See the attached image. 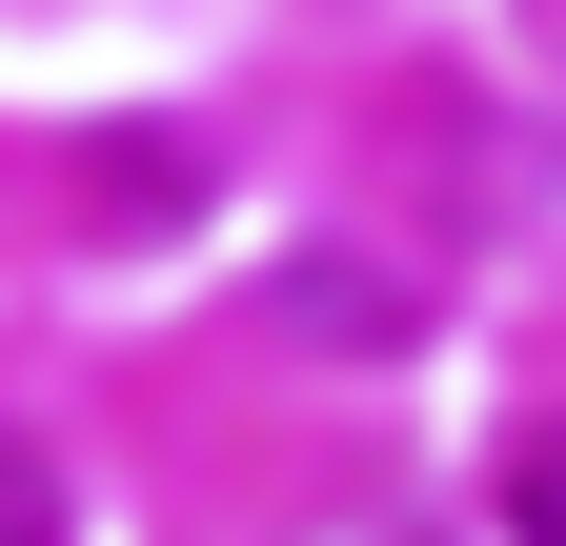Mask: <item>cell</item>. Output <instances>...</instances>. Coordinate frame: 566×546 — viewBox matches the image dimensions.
I'll return each mask as SVG.
<instances>
[{
	"label": "cell",
	"instance_id": "obj_1",
	"mask_svg": "<svg viewBox=\"0 0 566 546\" xmlns=\"http://www.w3.org/2000/svg\"><path fill=\"white\" fill-rule=\"evenodd\" d=\"M506 546H566V405L506 445Z\"/></svg>",
	"mask_w": 566,
	"mask_h": 546
},
{
	"label": "cell",
	"instance_id": "obj_2",
	"mask_svg": "<svg viewBox=\"0 0 566 546\" xmlns=\"http://www.w3.org/2000/svg\"><path fill=\"white\" fill-rule=\"evenodd\" d=\"M0 546H61V465H41L21 426H0Z\"/></svg>",
	"mask_w": 566,
	"mask_h": 546
}]
</instances>
